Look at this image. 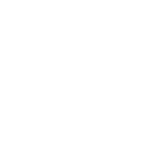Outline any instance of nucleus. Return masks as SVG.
I'll return each mask as SVG.
<instances>
[]
</instances>
